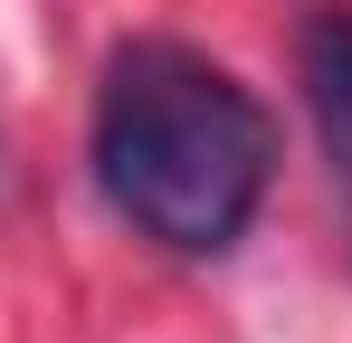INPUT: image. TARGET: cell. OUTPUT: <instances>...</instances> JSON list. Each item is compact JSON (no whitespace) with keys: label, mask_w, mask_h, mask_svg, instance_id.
Masks as SVG:
<instances>
[{"label":"cell","mask_w":352,"mask_h":343,"mask_svg":"<svg viewBox=\"0 0 352 343\" xmlns=\"http://www.w3.org/2000/svg\"><path fill=\"white\" fill-rule=\"evenodd\" d=\"M276 172V124L200 48L143 39L105 67L96 96V181L172 258H219L257 220Z\"/></svg>","instance_id":"cell-1"},{"label":"cell","mask_w":352,"mask_h":343,"mask_svg":"<svg viewBox=\"0 0 352 343\" xmlns=\"http://www.w3.org/2000/svg\"><path fill=\"white\" fill-rule=\"evenodd\" d=\"M305 105H314L324 153L352 191V10H314V29H305Z\"/></svg>","instance_id":"cell-2"}]
</instances>
